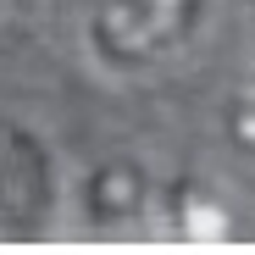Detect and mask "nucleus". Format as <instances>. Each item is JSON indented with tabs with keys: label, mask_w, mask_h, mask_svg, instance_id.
I'll return each mask as SVG.
<instances>
[{
	"label": "nucleus",
	"mask_w": 255,
	"mask_h": 255,
	"mask_svg": "<svg viewBox=\"0 0 255 255\" xmlns=\"http://www.w3.org/2000/svg\"><path fill=\"white\" fill-rule=\"evenodd\" d=\"M194 11V0H117L100 17V50L117 61H144L172 45Z\"/></svg>",
	"instance_id": "1"
}]
</instances>
